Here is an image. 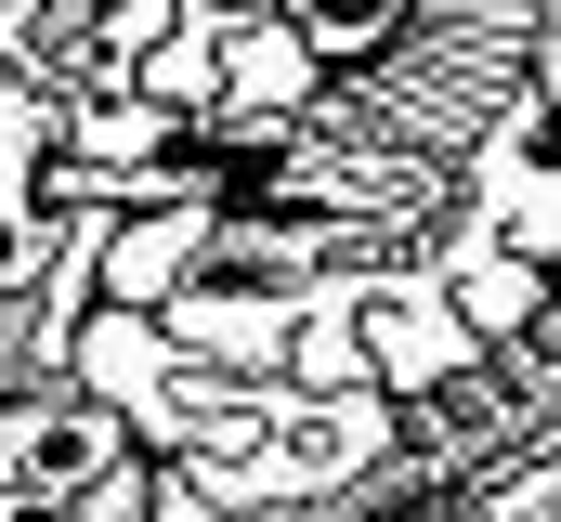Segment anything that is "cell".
Segmentation results:
<instances>
[{"label":"cell","instance_id":"obj_5","mask_svg":"<svg viewBox=\"0 0 561 522\" xmlns=\"http://www.w3.org/2000/svg\"><path fill=\"white\" fill-rule=\"evenodd\" d=\"M457 314H470V327H523V314H536V261L510 249V236H470V261H457Z\"/></svg>","mask_w":561,"mask_h":522},{"label":"cell","instance_id":"obj_7","mask_svg":"<svg viewBox=\"0 0 561 522\" xmlns=\"http://www.w3.org/2000/svg\"><path fill=\"white\" fill-rule=\"evenodd\" d=\"M183 39V0H105V53H131V66H157Z\"/></svg>","mask_w":561,"mask_h":522},{"label":"cell","instance_id":"obj_2","mask_svg":"<svg viewBox=\"0 0 561 522\" xmlns=\"http://www.w3.org/2000/svg\"><path fill=\"white\" fill-rule=\"evenodd\" d=\"M366 340H379V366L405 392L444 379V366H470V314H457V300H419V287H379V300H366Z\"/></svg>","mask_w":561,"mask_h":522},{"label":"cell","instance_id":"obj_6","mask_svg":"<svg viewBox=\"0 0 561 522\" xmlns=\"http://www.w3.org/2000/svg\"><path fill=\"white\" fill-rule=\"evenodd\" d=\"M470 522H561V444H549V457H523V470H510Z\"/></svg>","mask_w":561,"mask_h":522},{"label":"cell","instance_id":"obj_8","mask_svg":"<svg viewBox=\"0 0 561 522\" xmlns=\"http://www.w3.org/2000/svg\"><path fill=\"white\" fill-rule=\"evenodd\" d=\"M392 13H405V0H300V39H313V53H353V39H379Z\"/></svg>","mask_w":561,"mask_h":522},{"label":"cell","instance_id":"obj_4","mask_svg":"<svg viewBox=\"0 0 561 522\" xmlns=\"http://www.w3.org/2000/svg\"><path fill=\"white\" fill-rule=\"evenodd\" d=\"M222 92H236V105H300V92H313V39H300V26H236V39H222Z\"/></svg>","mask_w":561,"mask_h":522},{"label":"cell","instance_id":"obj_1","mask_svg":"<svg viewBox=\"0 0 561 522\" xmlns=\"http://www.w3.org/2000/svg\"><path fill=\"white\" fill-rule=\"evenodd\" d=\"M0 522H144V470L105 405H39L0 431Z\"/></svg>","mask_w":561,"mask_h":522},{"label":"cell","instance_id":"obj_10","mask_svg":"<svg viewBox=\"0 0 561 522\" xmlns=\"http://www.w3.org/2000/svg\"><path fill=\"white\" fill-rule=\"evenodd\" d=\"M549 249H561V196H549Z\"/></svg>","mask_w":561,"mask_h":522},{"label":"cell","instance_id":"obj_9","mask_svg":"<svg viewBox=\"0 0 561 522\" xmlns=\"http://www.w3.org/2000/svg\"><path fill=\"white\" fill-rule=\"evenodd\" d=\"M13 144H39V118H26V105H0V170H13Z\"/></svg>","mask_w":561,"mask_h":522},{"label":"cell","instance_id":"obj_3","mask_svg":"<svg viewBox=\"0 0 561 522\" xmlns=\"http://www.w3.org/2000/svg\"><path fill=\"white\" fill-rule=\"evenodd\" d=\"M196 236H209L196 209H170V223H131V236L105 249V300H118V314L170 300V287H183V261H196Z\"/></svg>","mask_w":561,"mask_h":522}]
</instances>
